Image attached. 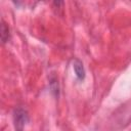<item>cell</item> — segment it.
Instances as JSON below:
<instances>
[{
  "label": "cell",
  "mask_w": 131,
  "mask_h": 131,
  "mask_svg": "<svg viewBox=\"0 0 131 131\" xmlns=\"http://www.w3.org/2000/svg\"><path fill=\"white\" fill-rule=\"evenodd\" d=\"M28 122H29V115L25 108L17 107L13 111V124L15 131H24V128Z\"/></svg>",
  "instance_id": "obj_1"
},
{
  "label": "cell",
  "mask_w": 131,
  "mask_h": 131,
  "mask_svg": "<svg viewBox=\"0 0 131 131\" xmlns=\"http://www.w3.org/2000/svg\"><path fill=\"white\" fill-rule=\"evenodd\" d=\"M10 39V33H9V28L8 26L2 20L1 23V41L3 44L7 43Z\"/></svg>",
  "instance_id": "obj_3"
},
{
  "label": "cell",
  "mask_w": 131,
  "mask_h": 131,
  "mask_svg": "<svg viewBox=\"0 0 131 131\" xmlns=\"http://www.w3.org/2000/svg\"><path fill=\"white\" fill-rule=\"evenodd\" d=\"M50 88H51V91L54 92L55 95H58V83L54 77L50 79Z\"/></svg>",
  "instance_id": "obj_4"
},
{
  "label": "cell",
  "mask_w": 131,
  "mask_h": 131,
  "mask_svg": "<svg viewBox=\"0 0 131 131\" xmlns=\"http://www.w3.org/2000/svg\"><path fill=\"white\" fill-rule=\"evenodd\" d=\"M73 69H74V72H75V75H76L77 79L79 81H83L85 79V76H86V72H85L83 62L80 59L76 58L73 61Z\"/></svg>",
  "instance_id": "obj_2"
}]
</instances>
